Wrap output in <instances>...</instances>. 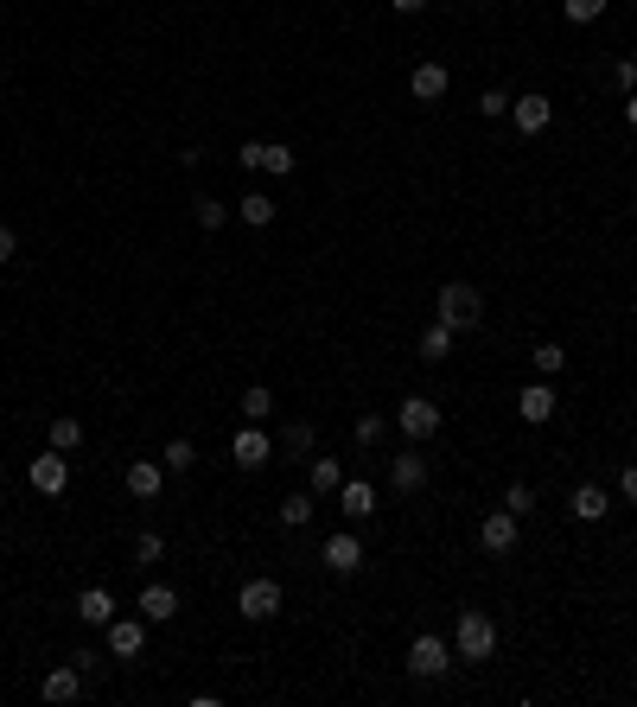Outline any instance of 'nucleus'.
<instances>
[{
    "mask_svg": "<svg viewBox=\"0 0 637 707\" xmlns=\"http://www.w3.org/2000/svg\"><path fill=\"white\" fill-rule=\"evenodd\" d=\"M319 561H325V574H357V567H364V542H357L351 529H338V536H325Z\"/></svg>",
    "mask_w": 637,
    "mask_h": 707,
    "instance_id": "nucleus-9",
    "label": "nucleus"
},
{
    "mask_svg": "<svg viewBox=\"0 0 637 707\" xmlns=\"http://www.w3.org/2000/svg\"><path fill=\"white\" fill-rule=\"evenodd\" d=\"M446 83H453V77H446V64H415V71H408V96H415V102H440Z\"/></svg>",
    "mask_w": 637,
    "mask_h": 707,
    "instance_id": "nucleus-13",
    "label": "nucleus"
},
{
    "mask_svg": "<svg viewBox=\"0 0 637 707\" xmlns=\"http://www.w3.org/2000/svg\"><path fill=\"white\" fill-rule=\"evenodd\" d=\"M453 650L466 663H485L491 650H497V625H491V612H459V625H453Z\"/></svg>",
    "mask_w": 637,
    "mask_h": 707,
    "instance_id": "nucleus-2",
    "label": "nucleus"
},
{
    "mask_svg": "<svg viewBox=\"0 0 637 707\" xmlns=\"http://www.w3.org/2000/svg\"><path fill=\"white\" fill-rule=\"evenodd\" d=\"M529 364H536V376H561V370H567V351H561L555 338H542L536 351H529Z\"/></svg>",
    "mask_w": 637,
    "mask_h": 707,
    "instance_id": "nucleus-26",
    "label": "nucleus"
},
{
    "mask_svg": "<svg viewBox=\"0 0 637 707\" xmlns=\"http://www.w3.org/2000/svg\"><path fill=\"white\" fill-rule=\"evenodd\" d=\"M39 695H45L51 707H64V701H77V695H83V669H77V663H64V669H51V676L39 682Z\"/></svg>",
    "mask_w": 637,
    "mask_h": 707,
    "instance_id": "nucleus-12",
    "label": "nucleus"
},
{
    "mask_svg": "<svg viewBox=\"0 0 637 707\" xmlns=\"http://www.w3.org/2000/svg\"><path fill=\"white\" fill-rule=\"evenodd\" d=\"M383 434H389V421H383V415H357V427H351V440H357V446H376Z\"/></svg>",
    "mask_w": 637,
    "mask_h": 707,
    "instance_id": "nucleus-30",
    "label": "nucleus"
},
{
    "mask_svg": "<svg viewBox=\"0 0 637 707\" xmlns=\"http://www.w3.org/2000/svg\"><path fill=\"white\" fill-rule=\"evenodd\" d=\"M236 217L255 223V230H268V223H274V198L268 192H243V198H236Z\"/></svg>",
    "mask_w": 637,
    "mask_h": 707,
    "instance_id": "nucleus-24",
    "label": "nucleus"
},
{
    "mask_svg": "<svg viewBox=\"0 0 637 707\" xmlns=\"http://www.w3.org/2000/svg\"><path fill=\"white\" fill-rule=\"evenodd\" d=\"M172 612H179V593H172V586H160V580L141 586V618H147V625H166Z\"/></svg>",
    "mask_w": 637,
    "mask_h": 707,
    "instance_id": "nucleus-20",
    "label": "nucleus"
},
{
    "mask_svg": "<svg viewBox=\"0 0 637 707\" xmlns=\"http://www.w3.org/2000/svg\"><path fill=\"white\" fill-rule=\"evenodd\" d=\"M338 510L351 516V523H364V516H376V491L364 485V478H344V485H338Z\"/></svg>",
    "mask_w": 637,
    "mask_h": 707,
    "instance_id": "nucleus-18",
    "label": "nucleus"
},
{
    "mask_svg": "<svg viewBox=\"0 0 637 707\" xmlns=\"http://www.w3.org/2000/svg\"><path fill=\"white\" fill-rule=\"evenodd\" d=\"M434 306H440V319L453 325V332H472V325L485 319V293H478L472 281H446Z\"/></svg>",
    "mask_w": 637,
    "mask_h": 707,
    "instance_id": "nucleus-1",
    "label": "nucleus"
},
{
    "mask_svg": "<svg viewBox=\"0 0 637 707\" xmlns=\"http://www.w3.org/2000/svg\"><path fill=\"white\" fill-rule=\"evenodd\" d=\"M625 128H631V134H637V90H631V96H625Z\"/></svg>",
    "mask_w": 637,
    "mask_h": 707,
    "instance_id": "nucleus-41",
    "label": "nucleus"
},
{
    "mask_svg": "<svg viewBox=\"0 0 637 707\" xmlns=\"http://www.w3.org/2000/svg\"><path fill=\"white\" fill-rule=\"evenodd\" d=\"M13 255H20V236H13L7 223H0V262H13Z\"/></svg>",
    "mask_w": 637,
    "mask_h": 707,
    "instance_id": "nucleus-40",
    "label": "nucleus"
},
{
    "mask_svg": "<svg viewBox=\"0 0 637 707\" xmlns=\"http://www.w3.org/2000/svg\"><path fill=\"white\" fill-rule=\"evenodd\" d=\"M51 446H58V453H77V446H83V421L58 415V421H51Z\"/></svg>",
    "mask_w": 637,
    "mask_h": 707,
    "instance_id": "nucleus-27",
    "label": "nucleus"
},
{
    "mask_svg": "<svg viewBox=\"0 0 637 707\" xmlns=\"http://www.w3.org/2000/svg\"><path fill=\"white\" fill-rule=\"evenodd\" d=\"M389 485H395V491H421V485H427V459L415 453V446L389 459Z\"/></svg>",
    "mask_w": 637,
    "mask_h": 707,
    "instance_id": "nucleus-16",
    "label": "nucleus"
},
{
    "mask_svg": "<svg viewBox=\"0 0 637 707\" xmlns=\"http://www.w3.org/2000/svg\"><path fill=\"white\" fill-rule=\"evenodd\" d=\"M612 83L631 96V90H637V58H618V64H612Z\"/></svg>",
    "mask_w": 637,
    "mask_h": 707,
    "instance_id": "nucleus-38",
    "label": "nucleus"
},
{
    "mask_svg": "<svg viewBox=\"0 0 637 707\" xmlns=\"http://www.w3.org/2000/svg\"><path fill=\"white\" fill-rule=\"evenodd\" d=\"M192 204H198V230H223V217H230V211H223L217 198H192Z\"/></svg>",
    "mask_w": 637,
    "mask_h": 707,
    "instance_id": "nucleus-34",
    "label": "nucleus"
},
{
    "mask_svg": "<svg viewBox=\"0 0 637 707\" xmlns=\"http://www.w3.org/2000/svg\"><path fill=\"white\" fill-rule=\"evenodd\" d=\"M160 465H166V472H192V465H198V446L185 440V434L166 440V459H160Z\"/></svg>",
    "mask_w": 637,
    "mask_h": 707,
    "instance_id": "nucleus-28",
    "label": "nucleus"
},
{
    "mask_svg": "<svg viewBox=\"0 0 637 707\" xmlns=\"http://www.w3.org/2000/svg\"><path fill=\"white\" fill-rule=\"evenodd\" d=\"M77 618L102 631V625L115 618V593H109V586H83V593H77Z\"/></svg>",
    "mask_w": 637,
    "mask_h": 707,
    "instance_id": "nucleus-15",
    "label": "nucleus"
},
{
    "mask_svg": "<svg viewBox=\"0 0 637 707\" xmlns=\"http://www.w3.org/2000/svg\"><path fill=\"white\" fill-rule=\"evenodd\" d=\"M395 427H402V434L415 440V446H421V440H434V434H440V402H427V395H408V402L395 408Z\"/></svg>",
    "mask_w": 637,
    "mask_h": 707,
    "instance_id": "nucleus-5",
    "label": "nucleus"
},
{
    "mask_svg": "<svg viewBox=\"0 0 637 707\" xmlns=\"http://www.w3.org/2000/svg\"><path fill=\"white\" fill-rule=\"evenodd\" d=\"M230 459L243 465V472H262V465L274 459V440H268V427H255V421H243V434L230 440Z\"/></svg>",
    "mask_w": 637,
    "mask_h": 707,
    "instance_id": "nucleus-8",
    "label": "nucleus"
},
{
    "mask_svg": "<svg viewBox=\"0 0 637 707\" xmlns=\"http://www.w3.org/2000/svg\"><path fill=\"white\" fill-rule=\"evenodd\" d=\"M236 160H243L249 172H262L268 166V141H243V147H236Z\"/></svg>",
    "mask_w": 637,
    "mask_h": 707,
    "instance_id": "nucleus-36",
    "label": "nucleus"
},
{
    "mask_svg": "<svg viewBox=\"0 0 637 707\" xmlns=\"http://www.w3.org/2000/svg\"><path fill=\"white\" fill-rule=\"evenodd\" d=\"M421 357H427V364H446V357H453V325H446V319H434L421 332Z\"/></svg>",
    "mask_w": 637,
    "mask_h": 707,
    "instance_id": "nucleus-23",
    "label": "nucleus"
},
{
    "mask_svg": "<svg viewBox=\"0 0 637 707\" xmlns=\"http://www.w3.org/2000/svg\"><path fill=\"white\" fill-rule=\"evenodd\" d=\"M446 669H453V644H446V637H434V631H421L415 644H408V676L434 682V676H446Z\"/></svg>",
    "mask_w": 637,
    "mask_h": 707,
    "instance_id": "nucleus-3",
    "label": "nucleus"
},
{
    "mask_svg": "<svg viewBox=\"0 0 637 707\" xmlns=\"http://www.w3.org/2000/svg\"><path fill=\"white\" fill-rule=\"evenodd\" d=\"M281 446H287V453H313V427H306V421H287V427H281Z\"/></svg>",
    "mask_w": 637,
    "mask_h": 707,
    "instance_id": "nucleus-31",
    "label": "nucleus"
},
{
    "mask_svg": "<svg viewBox=\"0 0 637 707\" xmlns=\"http://www.w3.org/2000/svg\"><path fill=\"white\" fill-rule=\"evenodd\" d=\"M618 491H625V504H637V465H625V472H618Z\"/></svg>",
    "mask_w": 637,
    "mask_h": 707,
    "instance_id": "nucleus-39",
    "label": "nucleus"
},
{
    "mask_svg": "<svg viewBox=\"0 0 637 707\" xmlns=\"http://www.w3.org/2000/svg\"><path fill=\"white\" fill-rule=\"evenodd\" d=\"M510 122H516V134H542L555 122V102L548 96H510Z\"/></svg>",
    "mask_w": 637,
    "mask_h": 707,
    "instance_id": "nucleus-11",
    "label": "nucleus"
},
{
    "mask_svg": "<svg viewBox=\"0 0 637 707\" xmlns=\"http://www.w3.org/2000/svg\"><path fill=\"white\" fill-rule=\"evenodd\" d=\"M338 485H344V465L338 459H313V465H306V491H313V497H338Z\"/></svg>",
    "mask_w": 637,
    "mask_h": 707,
    "instance_id": "nucleus-21",
    "label": "nucleus"
},
{
    "mask_svg": "<svg viewBox=\"0 0 637 707\" xmlns=\"http://www.w3.org/2000/svg\"><path fill=\"white\" fill-rule=\"evenodd\" d=\"M516 415H523L529 427H542V421H555V389H548V383H529L523 395H516Z\"/></svg>",
    "mask_w": 637,
    "mask_h": 707,
    "instance_id": "nucleus-14",
    "label": "nucleus"
},
{
    "mask_svg": "<svg viewBox=\"0 0 637 707\" xmlns=\"http://www.w3.org/2000/svg\"><path fill=\"white\" fill-rule=\"evenodd\" d=\"M26 485L39 491V497H64V491H71V453H58V446L39 453V459L26 465Z\"/></svg>",
    "mask_w": 637,
    "mask_h": 707,
    "instance_id": "nucleus-4",
    "label": "nucleus"
},
{
    "mask_svg": "<svg viewBox=\"0 0 637 707\" xmlns=\"http://www.w3.org/2000/svg\"><path fill=\"white\" fill-rule=\"evenodd\" d=\"M561 13H567L574 26H593L599 13H606V0H561Z\"/></svg>",
    "mask_w": 637,
    "mask_h": 707,
    "instance_id": "nucleus-29",
    "label": "nucleus"
},
{
    "mask_svg": "<svg viewBox=\"0 0 637 707\" xmlns=\"http://www.w3.org/2000/svg\"><path fill=\"white\" fill-rule=\"evenodd\" d=\"M313 510H319V497L294 491V497H281V510H274V516H281V529H306V523H313Z\"/></svg>",
    "mask_w": 637,
    "mask_h": 707,
    "instance_id": "nucleus-22",
    "label": "nucleus"
},
{
    "mask_svg": "<svg viewBox=\"0 0 637 707\" xmlns=\"http://www.w3.org/2000/svg\"><path fill=\"white\" fill-rule=\"evenodd\" d=\"M567 510H574V523H599V516L612 510V497L599 485H574V491H567Z\"/></svg>",
    "mask_w": 637,
    "mask_h": 707,
    "instance_id": "nucleus-19",
    "label": "nucleus"
},
{
    "mask_svg": "<svg viewBox=\"0 0 637 707\" xmlns=\"http://www.w3.org/2000/svg\"><path fill=\"white\" fill-rule=\"evenodd\" d=\"M166 555V536L160 529H141V536H134V561H160Z\"/></svg>",
    "mask_w": 637,
    "mask_h": 707,
    "instance_id": "nucleus-32",
    "label": "nucleus"
},
{
    "mask_svg": "<svg viewBox=\"0 0 637 707\" xmlns=\"http://www.w3.org/2000/svg\"><path fill=\"white\" fill-rule=\"evenodd\" d=\"M389 7H395V13H421L427 0H389Z\"/></svg>",
    "mask_w": 637,
    "mask_h": 707,
    "instance_id": "nucleus-42",
    "label": "nucleus"
},
{
    "mask_svg": "<svg viewBox=\"0 0 637 707\" xmlns=\"http://www.w3.org/2000/svg\"><path fill=\"white\" fill-rule=\"evenodd\" d=\"M160 485H166V465L160 459H134L128 465V497H141V504H147V497H160Z\"/></svg>",
    "mask_w": 637,
    "mask_h": 707,
    "instance_id": "nucleus-17",
    "label": "nucleus"
},
{
    "mask_svg": "<svg viewBox=\"0 0 637 707\" xmlns=\"http://www.w3.org/2000/svg\"><path fill=\"white\" fill-rule=\"evenodd\" d=\"M262 172H274V179H287V172H294V147L268 141V166H262Z\"/></svg>",
    "mask_w": 637,
    "mask_h": 707,
    "instance_id": "nucleus-33",
    "label": "nucleus"
},
{
    "mask_svg": "<svg viewBox=\"0 0 637 707\" xmlns=\"http://www.w3.org/2000/svg\"><path fill=\"white\" fill-rule=\"evenodd\" d=\"M516 523H523L516 510H491L485 523H478V548H485V555H510V548H516Z\"/></svg>",
    "mask_w": 637,
    "mask_h": 707,
    "instance_id": "nucleus-10",
    "label": "nucleus"
},
{
    "mask_svg": "<svg viewBox=\"0 0 637 707\" xmlns=\"http://www.w3.org/2000/svg\"><path fill=\"white\" fill-rule=\"evenodd\" d=\"M504 510L529 516V510H536V491H529V485H510V491H504Z\"/></svg>",
    "mask_w": 637,
    "mask_h": 707,
    "instance_id": "nucleus-35",
    "label": "nucleus"
},
{
    "mask_svg": "<svg viewBox=\"0 0 637 707\" xmlns=\"http://www.w3.org/2000/svg\"><path fill=\"white\" fill-rule=\"evenodd\" d=\"M236 612L255 618V625L281 618V586H274V580H243V593H236Z\"/></svg>",
    "mask_w": 637,
    "mask_h": 707,
    "instance_id": "nucleus-7",
    "label": "nucleus"
},
{
    "mask_svg": "<svg viewBox=\"0 0 637 707\" xmlns=\"http://www.w3.org/2000/svg\"><path fill=\"white\" fill-rule=\"evenodd\" d=\"M102 644H109V657L134 663L147 650V618H109V625H102Z\"/></svg>",
    "mask_w": 637,
    "mask_h": 707,
    "instance_id": "nucleus-6",
    "label": "nucleus"
},
{
    "mask_svg": "<svg viewBox=\"0 0 637 707\" xmlns=\"http://www.w3.org/2000/svg\"><path fill=\"white\" fill-rule=\"evenodd\" d=\"M478 115H491V122H497V115H510V96L504 90H485V96H478Z\"/></svg>",
    "mask_w": 637,
    "mask_h": 707,
    "instance_id": "nucleus-37",
    "label": "nucleus"
},
{
    "mask_svg": "<svg viewBox=\"0 0 637 707\" xmlns=\"http://www.w3.org/2000/svg\"><path fill=\"white\" fill-rule=\"evenodd\" d=\"M236 415H243V421H255V427H262V421L274 415V389H262V383H255V389H243V402H236Z\"/></svg>",
    "mask_w": 637,
    "mask_h": 707,
    "instance_id": "nucleus-25",
    "label": "nucleus"
}]
</instances>
